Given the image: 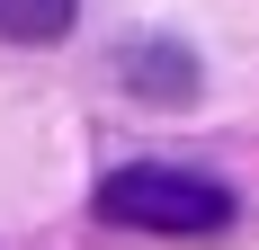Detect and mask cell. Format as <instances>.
<instances>
[{
  "label": "cell",
  "instance_id": "cell-1",
  "mask_svg": "<svg viewBox=\"0 0 259 250\" xmlns=\"http://www.w3.org/2000/svg\"><path fill=\"white\" fill-rule=\"evenodd\" d=\"M99 215L134 232H224L233 224V188L206 170H170V161H125L99 179Z\"/></svg>",
  "mask_w": 259,
  "mask_h": 250
},
{
  "label": "cell",
  "instance_id": "cell-2",
  "mask_svg": "<svg viewBox=\"0 0 259 250\" xmlns=\"http://www.w3.org/2000/svg\"><path fill=\"white\" fill-rule=\"evenodd\" d=\"M125 90H143V99H188V90H197L188 45H134L125 54Z\"/></svg>",
  "mask_w": 259,
  "mask_h": 250
},
{
  "label": "cell",
  "instance_id": "cell-3",
  "mask_svg": "<svg viewBox=\"0 0 259 250\" xmlns=\"http://www.w3.org/2000/svg\"><path fill=\"white\" fill-rule=\"evenodd\" d=\"M80 18V0H0V36L9 45H54Z\"/></svg>",
  "mask_w": 259,
  "mask_h": 250
}]
</instances>
